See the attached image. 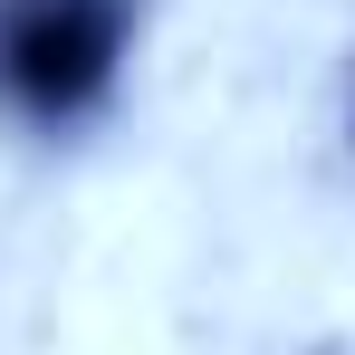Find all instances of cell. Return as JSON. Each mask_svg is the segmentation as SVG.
<instances>
[{"mask_svg":"<svg viewBox=\"0 0 355 355\" xmlns=\"http://www.w3.org/2000/svg\"><path fill=\"white\" fill-rule=\"evenodd\" d=\"M154 0H0V125L77 144L125 106Z\"/></svg>","mask_w":355,"mask_h":355,"instance_id":"6da1fadb","label":"cell"}]
</instances>
